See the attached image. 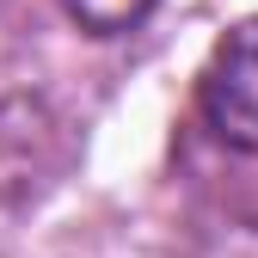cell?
Here are the masks:
<instances>
[{
  "mask_svg": "<svg viewBox=\"0 0 258 258\" xmlns=\"http://www.w3.org/2000/svg\"><path fill=\"white\" fill-rule=\"evenodd\" d=\"M203 117L221 142L258 148V19H246L215 49L209 74H203Z\"/></svg>",
  "mask_w": 258,
  "mask_h": 258,
  "instance_id": "cell-2",
  "label": "cell"
},
{
  "mask_svg": "<svg viewBox=\"0 0 258 258\" xmlns=\"http://www.w3.org/2000/svg\"><path fill=\"white\" fill-rule=\"evenodd\" d=\"M74 13V25H86L92 37H117V31H136L148 19L154 0H61Z\"/></svg>",
  "mask_w": 258,
  "mask_h": 258,
  "instance_id": "cell-3",
  "label": "cell"
},
{
  "mask_svg": "<svg viewBox=\"0 0 258 258\" xmlns=\"http://www.w3.org/2000/svg\"><path fill=\"white\" fill-rule=\"evenodd\" d=\"M68 160H74V129L43 92L0 99V228L37 203L68 172Z\"/></svg>",
  "mask_w": 258,
  "mask_h": 258,
  "instance_id": "cell-1",
  "label": "cell"
}]
</instances>
